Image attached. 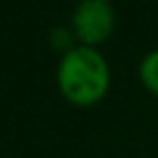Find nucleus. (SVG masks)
Returning a JSON list of instances; mask_svg holds the SVG:
<instances>
[{
  "label": "nucleus",
  "instance_id": "f257e3e1",
  "mask_svg": "<svg viewBox=\"0 0 158 158\" xmlns=\"http://www.w3.org/2000/svg\"><path fill=\"white\" fill-rule=\"evenodd\" d=\"M56 84L70 105L95 107L109 93L112 70L100 49L77 44L60 56L56 68Z\"/></svg>",
  "mask_w": 158,
  "mask_h": 158
},
{
  "label": "nucleus",
  "instance_id": "f03ea898",
  "mask_svg": "<svg viewBox=\"0 0 158 158\" xmlns=\"http://www.w3.org/2000/svg\"><path fill=\"white\" fill-rule=\"evenodd\" d=\"M70 28L77 44L100 49L116 30V12L112 0H79Z\"/></svg>",
  "mask_w": 158,
  "mask_h": 158
},
{
  "label": "nucleus",
  "instance_id": "20e7f679",
  "mask_svg": "<svg viewBox=\"0 0 158 158\" xmlns=\"http://www.w3.org/2000/svg\"><path fill=\"white\" fill-rule=\"evenodd\" d=\"M51 47L65 51H70L72 47H77V40L72 35V28H54L51 30Z\"/></svg>",
  "mask_w": 158,
  "mask_h": 158
},
{
  "label": "nucleus",
  "instance_id": "7ed1b4c3",
  "mask_svg": "<svg viewBox=\"0 0 158 158\" xmlns=\"http://www.w3.org/2000/svg\"><path fill=\"white\" fill-rule=\"evenodd\" d=\"M137 77H139V84L151 95L158 98V49H151L149 54L142 56V60L137 65Z\"/></svg>",
  "mask_w": 158,
  "mask_h": 158
}]
</instances>
